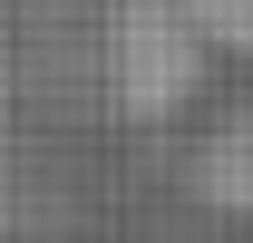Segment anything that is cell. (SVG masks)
I'll return each instance as SVG.
<instances>
[{
	"mask_svg": "<svg viewBox=\"0 0 253 243\" xmlns=\"http://www.w3.org/2000/svg\"><path fill=\"white\" fill-rule=\"evenodd\" d=\"M205 30L185 20V0H117L107 20V88H117L126 117H175L195 88H205Z\"/></svg>",
	"mask_w": 253,
	"mask_h": 243,
	"instance_id": "6da1fadb",
	"label": "cell"
},
{
	"mask_svg": "<svg viewBox=\"0 0 253 243\" xmlns=\"http://www.w3.org/2000/svg\"><path fill=\"white\" fill-rule=\"evenodd\" d=\"M195 195L234 224H253V107H234L224 126H205V146H195Z\"/></svg>",
	"mask_w": 253,
	"mask_h": 243,
	"instance_id": "7a4b0ae2",
	"label": "cell"
},
{
	"mask_svg": "<svg viewBox=\"0 0 253 243\" xmlns=\"http://www.w3.org/2000/svg\"><path fill=\"white\" fill-rule=\"evenodd\" d=\"M185 20L205 30V49H234V59H253V0H185Z\"/></svg>",
	"mask_w": 253,
	"mask_h": 243,
	"instance_id": "3957f363",
	"label": "cell"
}]
</instances>
